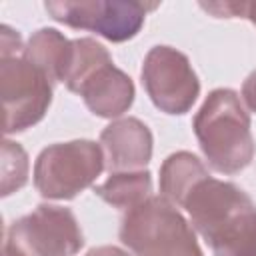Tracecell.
<instances>
[{
    "instance_id": "8fae6325",
    "label": "cell",
    "mask_w": 256,
    "mask_h": 256,
    "mask_svg": "<svg viewBox=\"0 0 256 256\" xmlns=\"http://www.w3.org/2000/svg\"><path fill=\"white\" fill-rule=\"evenodd\" d=\"M24 58L32 62L52 86H56L68 76L74 58V42L56 28H40L28 38Z\"/></svg>"
},
{
    "instance_id": "52a82bcc",
    "label": "cell",
    "mask_w": 256,
    "mask_h": 256,
    "mask_svg": "<svg viewBox=\"0 0 256 256\" xmlns=\"http://www.w3.org/2000/svg\"><path fill=\"white\" fill-rule=\"evenodd\" d=\"M4 238L28 256H76L84 246L74 212L56 204H40L30 214L14 220Z\"/></svg>"
},
{
    "instance_id": "277c9868",
    "label": "cell",
    "mask_w": 256,
    "mask_h": 256,
    "mask_svg": "<svg viewBox=\"0 0 256 256\" xmlns=\"http://www.w3.org/2000/svg\"><path fill=\"white\" fill-rule=\"evenodd\" d=\"M106 168L100 144L70 140L46 146L34 162V186L48 200H72Z\"/></svg>"
},
{
    "instance_id": "2e32d148",
    "label": "cell",
    "mask_w": 256,
    "mask_h": 256,
    "mask_svg": "<svg viewBox=\"0 0 256 256\" xmlns=\"http://www.w3.org/2000/svg\"><path fill=\"white\" fill-rule=\"evenodd\" d=\"M24 46L26 44H22L20 32L10 28L8 24H2V28H0V58L20 56V54H24Z\"/></svg>"
},
{
    "instance_id": "30bf717a",
    "label": "cell",
    "mask_w": 256,
    "mask_h": 256,
    "mask_svg": "<svg viewBox=\"0 0 256 256\" xmlns=\"http://www.w3.org/2000/svg\"><path fill=\"white\" fill-rule=\"evenodd\" d=\"M86 108L100 118H118L134 102V82L132 78L108 62L92 72L76 92Z\"/></svg>"
},
{
    "instance_id": "5b68a950",
    "label": "cell",
    "mask_w": 256,
    "mask_h": 256,
    "mask_svg": "<svg viewBox=\"0 0 256 256\" xmlns=\"http://www.w3.org/2000/svg\"><path fill=\"white\" fill-rule=\"evenodd\" d=\"M46 12L60 24L90 30L110 42L132 40L156 4L138 0H50Z\"/></svg>"
},
{
    "instance_id": "5bb4252c",
    "label": "cell",
    "mask_w": 256,
    "mask_h": 256,
    "mask_svg": "<svg viewBox=\"0 0 256 256\" xmlns=\"http://www.w3.org/2000/svg\"><path fill=\"white\" fill-rule=\"evenodd\" d=\"M74 42V58H72V66L68 70V76L64 80L66 88L70 92H78L80 84L92 74L96 72L100 66L112 62L110 52L94 38H76Z\"/></svg>"
},
{
    "instance_id": "44dd1931",
    "label": "cell",
    "mask_w": 256,
    "mask_h": 256,
    "mask_svg": "<svg viewBox=\"0 0 256 256\" xmlns=\"http://www.w3.org/2000/svg\"><path fill=\"white\" fill-rule=\"evenodd\" d=\"M246 18L256 26V2H248V6H246Z\"/></svg>"
},
{
    "instance_id": "ac0fdd59",
    "label": "cell",
    "mask_w": 256,
    "mask_h": 256,
    "mask_svg": "<svg viewBox=\"0 0 256 256\" xmlns=\"http://www.w3.org/2000/svg\"><path fill=\"white\" fill-rule=\"evenodd\" d=\"M240 98H242L246 110H250V112L256 114V70L246 76V80H244V84H242Z\"/></svg>"
},
{
    "instance_id": "ffe728a7",
    "label": "cell",
    "mask_w": 256,
    "mask_h": 256,
    "mask_svg": "<svg viewBox=\"0 0 256 256\" xmlns=\"http://www.w3.org/2000/svg\"><path fill=\"white\" fill-rule=\"evenodd\" d=\"M2 256H28L26 252H22L14 242L4 238V246H2Z\"/></svg>"
},
{
    "instance_id": "ba28073f",
    "label": "cell",
    "mask_w": 256,
    "mask_h": 256,
    "mask_svg": "<svg viewBox=\"0 0 256 256\" xmlns=\"http://www.w3.org/2000/svg\"><path fill=\"white\" fill-rule=\"evenodd\" d=\"M140 76L148 98L164 114H186L200 94V80L188 56L172 46L150 48Z\"/></svg>"
},
{
    "instance_id": "e0dca14e",
    "label": "cell",
    "mask_w": 256,
    "mask_h": 256,
    "mask_svg": "<svg viewBox=\"0 0 256 256\" xmlns=\"http://www.w3.org/2000/svg\"><path fill=\"white\" fill-rule=\"evenodd\" d=\"M248 2H200V8L216 18H246Z\"/></svg>"
},
{
    "instance_id": "7c38bea8",
    "label": "cell",
    "mask_w": 256,
    "mask_h": 256,
    "mask_svg": "<svg viewBox=\"0 0 256 256\" xmlns=\"http://www.w3.org/2000/svg\"><path fill=\"white\" fill-rule=\"evenodd\" d=\"M206 176L210 174L196 154L186 150L174 152L160 166V196H164L176 208H182L186 196Z\"/></svg>"
},
{
    "instance_id": "7a4b0ae2",
    "label": "cell",
    "mask_w": 256,
    "mask_h": 256,
    "mask_svg": "<svg viewBox=\"0 0 256 256\" xmlns=\"http://www.w3.org/2000/svg\"><path fill=\"white\" fill-rule=\"evenodd\" d=\"M192 128L212 170L232 176L254 160L256 144L250 130V114L238 92L230 88L212 90L196 112Z\"/></svg>"
},
{
    "instance_id": "9a60e30c",
    "label": "cell",
    "mask_w": 256,
    "mask_h": 256,
    "mask_svg": "<svg viewBox=\"0 0 256 256\" xmlns=\"http://www.w3.org/2000/svg\"><path fill=\"white\" fill-rule=\"evenodd\" d=\"M2 196H10L14 192H18L26 182H28V170H30V162H28V154L26 150L6 138L2 142Z\"/></svg>"
},
{
    "instance_id": "9c48e42d",
    "label": "cell",
    "mask_w": 256,
    "mask_h": 256,
    "mask_svg": "<svg viewBox=\"0 0 256 256\" xmlns=\"http://www.w3.org/2000/svg\"><path fill=\"white\" fill-rule=\"evenodd\" d=\"M98 144L110 174L146 170L152 158V132L138 118L128 116L114 120L102 130Z\"/></svg>"
},
{
    "instance_id": "3957f363",
    "label": "cell",
    "mask_w": 256,
    "mask_h": 256,
    "mask_svg": "<svg viewBox=\"0 0 256 256\" xmlns=\"http://www.w3.org/2000/svg\"><path fill=\"white\" fill-rule=\"evenodd\" d=\"M120 240L132 256H204L192 224L164 196H150L128 210Z\"/></svg>"
},
{
    "instance_id": "d6986e66",
    "label": "cell",
    "mask_w": 256,
    "mask_h": 256,
    "mask_svg": "<svg viewBox=\"0 0 256 256\" xmlns=\"http://www.w3.org/2000/svg\"><path fill=\"white\" fill-rule=\"evenodd\" d=\"M86 256H132V254L118 246H98V248L88 250Z\"/></svg>"
},
{
    "instance_id": "6da1fadb",
    "label": "cell",
    "mask_w": 256,
    "mask_h": 256,
    "mask_svg": "<svg viewBox=\"0 0 256 256\" xmlns=\"http://www.w3.org/2000/svg\"><path fill=\"white\" fill-rule=\"evenodd\" d=\"M182 208L214 256H256V204L236 184L206 176Z\"/></svg>"
},
{
    "instance_id": "8992f818",
    "label": "cell",
    "mask_w": 256,
    "mask_h": 256,
    "mask_svg": "<svg viewBox=\"0 0 256 256\" xmlns=\"http://www.w3.org/2000/svg\"><path fill=\"white\" fill-rule=\"evenodd\" d=\"M50 80L20 56L0 58V94L4 108V134L24 132L38 124L52 102Z\"/></svg>"
},
{
    "instance_id": "4fadbf2b",
    "label": "cell",
    "mask_w": 256,
    "mask_h": 256,
    "mask_svg": "<svg viewBox=\"0 0 256 256\" xmlns=\"http://www.w3.org/2000/svg\"><path fill=\"white\" fill-rule=\"evenodd\" d=\"M152 176L148 170L112 172L102 184L94 188V194L106 204L118 210H132L144 204L152 194Z\"/></svg>"
}]
</instances>
